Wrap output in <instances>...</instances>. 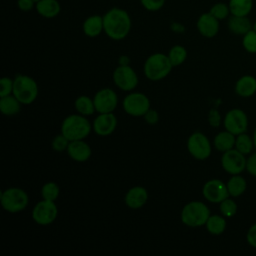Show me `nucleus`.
I'll return each mask as SVG.
<instances>
[{
	"label": "nucleus",
	"instance_id": "obj_1",
	"mask_svg": "<svg viewBox=\"0 0 256 256\" xmlns=\"http://www.w3.org/2000/svg\"><path fill=\"white\" fill-rule=\"evenodd\" d=\"M104 32L113 40L125 38L131 28L128 13L120 8H112L103 16Z\"/></svg>",
	"mask_w": 256,
	"mask_h": 256
},
{
	"label": "nucleus",
	"instance_id": "obj_2",
	"mask_svg": "<svg viewBox=\"0 0 256 256\" xmlns=\"http://www.w3.org/2000/svg\"><path fill=\"white\" fill-rule=\"evenodd\" d=\"M91 131L89 121L81 114H72L64 119L61 125V133L69 140H83Z\"/></svg>",
	"mask_w": 256,
	"mask_h": 256
},
{
	"label": "nucleus",
	"instance_id": "obj_3",
	"mask_svg": "<svg viewBox=\"0 0 256 256\" xmlns=\"http://www.w3.org/2000/svg\"><path fill=\"white\" fill-rule=\"evenodd\" d=\"M209 216V208L200 201H192L186 204L180 215L182 223L189 227H201L205 225Z\"/></svg>",
	"mask_w": 256,
	"mask_h": 256
},
{
	"label": "nucleus",
	"instance_id": "obj_4",
	"mask_svg": "<svg viewBox=\"0 0 256 256\" xmlns=\"http://www.w3.org/2000/svg\"><path fill=\"white\" fill-rule=\"evenodd\" d=\"M171 64L168 55L163 53H155L150 55L144 64L145 76L152 80L158 81L165 78L171 71Z\"/></svg>",
	"mask_w": 256,
	"mask_h": 256
},
{
	"label": "nucleus",
	"instance_id": "obj_5",
	"mask_svg": "<svg viewBox=\"0 0 256 256\" xmlns=\"http://www.w3.org/2000/svg\"><path fill=\"white\" fill-rule=\"evenodd\" d=\"M12 94L21 104H31L38 96V85L30 76L17 75L13 80Z\"/></svg>",
	"mask_w": 256,
	"mask_h": 256
},
{
	"label": "nucleus",
	"instance_id": "obj_6",
	"mask_svg": "<svg viewBox=\"0 0 256 256\" xmlns=\"http://www.w3.org/2000/svg\"><path fill=\"white\" fill-rule=\"evenodd\" d=\"M0 201L5 211L10 213H17L27 207L29 198L23 189L12 187L1 193Z\"/></svg>",
	"mask_w": 256,
	"mask_h": 256
},
{
	"label": "nucleus",
	"instance_id": "obj_7",
	"mask_svg": "<svg viewBox=\"0 0 256 256\" xmlns=\"http://www.w3.org/2000/svg\"><path fill=\"white\" fill-rule=\"evenodd\" d=\"M189 153L197 160H205L211 155V143L206 135L201 132L192 133L187 140Z\"/></svg>",
	"mask_w": 256,
	"mask_h": 256
},
{
	"label": "nucleus",
	"instance_id": "obj_8",
	"mask_svg": "<svg viewBox=\"0 0 256 256\" xmlns=\"http://www.w3.org/2000/svg\"><path fill=\"white\" fill-rule=\"evenodd\" d=\"M124 111L134 117L144 116L150 109V101L148 97L140 92L128 94L123 100Z\"/></svg>",
	"mask_w": 256,
	"mask_h": 256
},
{
	"label": "nucleus",
	"instance_id": "obj_9",
	"mask_svg": "<svg viewBox=\"0 0 256 256\" xmlns=\"http://www.w3.org/2000/svg\"><path fill=\"white\" fill-rule=\"evenodd\" d=\"M246 155L239 152L237 149L232 148L223 152L221 157V166L225 172L230 175L241 174L246 170Z\"/></svg>",
	"mask_w": 256,
	"mask_h": 256
},
{
	"label": "nucleus",
	"instance_id": "obj_10",
	"mask_svg": "<svg viewBox=\"0 0 256 256\" xmlns=\"http://www.w3.org/2000/svg\"><path fill=\"white\" fill-rule=\"evenodd\" d=\"M223 125L225 130L231 132L235 136L245 133L248 129V117L246 113L239 108L229 110L224 117Z\"/></svg>",
	"mask_w": 256,
	"mask_h": 256
},
{
	"label": "nucleus",
	"instance_id": "obj_11",
	"mask_svg": "<svg viewBox=\"0 0 256 256\" xmlns=\"http://www.w3.org/2000/svg\"><path fill=\"white\" fill-rule=\"evenodd\" d=\"M58 209L54 201L42 200L38 202L32 211L33 220L42 226L51 224L57 217Z\"/></svg>",
	"mask_w": 256,
	"mask_h": 256
},
{
	"label": "nucleus",
	"instance_id": "obj_12",
	"mask_svg": "<svg viewBox=\"0 0 256 256\" xmlns=\"http://www.w3.org/2000/svg\"><path fill=\"white\" fill-rule=\"evenodd\" d=\"M202 194L206 200L215 204H220L230 196L226 183L219 179H211L207 181L202 188Z\"/></svg>",
	"mask_w": 256,
	"mask_h": 256
},
{
	"label": "nucleus",
	"instance_id": "obj_13",
	"mask_svg": "<svg viewBox=\"0 0 256 256\" xmlns=\"http://www.w3.org/2000/svg\"><path fill=\"white\" fill-rule=\"evenodd\" d=\"M113 80L117 87L123 91H131L138 84L135 71L128 65H120L113 72Z\"/></svg>",
	"mask_w": 256,
	"mask_h": 256
},
{
	"label": "nucleus",
	"instance_id": "obj_14",
	"mask_svg": "<svg viewBox=\"0 0 256 256\" xmlns=\"http://www.w3.org/2000/svg\"><path fill=\"white\" fill-rule=\"evenodd\" d=\"M93 101L98 113H111L118 104V97L112 89L103 88L95 94Z\"/></svg>",
	"mask_w": 256,
	"mask_h": 256
},
{
	"label": "nucleus",
	"instance_id": "obj_15",
	"mask_svg": "<svg viewBox=\"0 0 256 256\" xmlns=\"http://www.w3.org/2000/svg\"><path fill=\"white\" fill-rule=\"evenodd\" d=\"M117 126V118L111 113H99L94 119L93 130L99 136L110 135Z\"/></svg>",
	"mask_w": 256,
	"mask_h": 256
},
{
	"label": "nucleus",
	"instance_id": "obj_16",
	"mask_svg": "<svg viewBox=\"0 0 256 256\" xmlns=\"http://www.w3.org/2000/svg\"><path fill=\"white\" fill-rule=\"evenodd\" d=\"M197 29L204 37L212 38L219 31V20L211 13H204L197 21Z\"/></svg>",
	"mask_w": 256,
	"mask_h": 256
},
{
	"label": "nucleus",
	"instance_id": "obj_17",
	"mask_svg": "<svg viewBox=\"0 0 256 256\" xmlns=\"http://www.w3.org/2000/svg\"><path fill=\"white\" fill-rule=\"evenodd\" d=\"M67 153L73 160L77 162H85L91 156V148L83 140H74L69 142Z\"/></svg>",
	"mask_w": 256,
	"mask_h": 256
},
{
	"label": "nucleus",
	"instance_id": "obj_18",
	"mask_svg": "<svg viewBox=\"0 0 256 256\" xmlns=\"http://www.w3.org/2000/svg\"><path fill=\"white\" fill-rule=\"evenodd\" d=\"M125 204L131 209H139L148 200V193L144 187L136 186L128 190L125 195Z\"/></svg>",
	"mask_w": 256,
	"mask_h": 256
},
{
	"label": "nucleus",
	"instance_id": "obj_19",
	"mask_svg": "<svg viewBox=\"0 0 256 256\" xmlns=\"http://www.w3.org/2000/svg\"><path fill=\"white\" fill-rule=\"evenodd\" d=\"M235 92L238 96L249 98L256 93V78L252 75L240 77L235 84Z\"/></svg>",
	"mask_w": 256,
	"mask_h": 256
},
{
	"label": "nucleus",
	"instance_id": "obj_20",
	"mask_svg": "<svg viewBox=\"0 0 256 256\" xmlns=\"http://www.w3.org/2000/svg\"><path fill=\"white\" fill-rule=\"evenodd\" d=\"M228 29L236 35H245L252 29V24L247 16L232 15L228 20Z\"/></svg>",
	"mask_w": 256,
	"mask_h": 256
},
{
	"label": "nucleus",
	"instance_id": "obj_21",
	"mask_svg": "<svg viewBox=\"0 0 256 256\" xmlns=\"http://www.w3.org/2000/svg\"><path fill=\"white\" fill-rule=\"evenodd\" d=\"M235 140H236V136L234 134H232L231 132L225 130V131L219 132L215 136V138L213 140V144H214V147L218 151L223 153L225 151H228V150L234 148Z\"/></svg>",
	"mask_w": 256,
	"mask_h": 256
},
{
	"label": "nucleus",
	"instance_id": "obj_22",
	"mask_svg": "<svg viewBox=\"0 0 256 256\" xmlns=\"http://www.w3.org/2000/svg\"><path fill=\"white\" fill-rule=\"evenodd\" d=\"M60 4L57 0H40L36 2L37 12L45 18H53L60 12Z\"/></svg>",
	"mask_w": 256,
	"mask_h": 256
},
{
	"label": "nucleus",
	"instance_id": "obj_23",
	"mask_svg": "<svg viewBox=\"0 0 256 256\" xmlns=\"http://www.w3.org/2000/svg\"><path fill=\"white\" fill-rule=\"evenodd\" d=\"M102 30H104L103 17L99 15L90 16L83 23V31L85 35L89 37L98 36L102 32Z\"/></svg>",
	"mask_w": 256,
	"mask_h": 256
},
{
	"label": "nucleus",
	"instance_id": "obj_24",
	"mask_svg": "<svg viewBox=\"0 0 256 256\" xmlns=\"http://www.w3.org/2000/svg\"><path fill=\"white\" fill-rule=\"evenodd\" d=\"M21 102L14 95H7L0 98V110L3 115L13 116L20 112Z\"/></svg>",
	"mask_w": 256,
	"mask_h": 256
},
{
	"label": "nucleus",
	"instance_id": "obj_25",
	"mask_svg": "<svg viewBox=\"0 0 256 256\" xmlns=\"http://www.w3.org/2000/svg\"><path fill=\"white\" fill-rule=\"evenodd\" d=\"M229 195L231 197H239L241 196L247 188L246 179L240 174L232 175L226 183Z\"/></svg>",
	"mask_w": 256,
	"mask_h": 256
},
{
	"label": "nucleus",
	"instance_id": "obj_26",
	"mask_svg": "<svg viewBox=\"0 0 256 256\" xmlns=\"http://www.w3.org/2000/svg\"><path fill=\"white\" fill-rule=\"evenodd\" d=\"M230 13L235 16H247L253 7L252 0H230L229 1Z\"/></svg>",
	"mask_w": 256,
	"mask_h": 256
},
{
	"label": "nucleus",
	"instance_id": "obj_27",
	"mask_svg": "<svg viewBox=\"0 0 256 256\" xmlns=\"http://www.w3.org/2000/svg\"><path fill=\"white\" fill-rule=\"evenodd\" d=\"M207 231L212 235H220L226 229V220L224 216L220 215H210L206 224Z\"/></svg>",
	"mask_w": 256,
	"mask_h": 256
},
{
	"label": "nucleus",
	"instance_id": "obj_28",
	"mask_svg": "<svg viewBox=\"0 0 256 256\" xmlns=\"http://www.w3.org/2000/svg\"><path fill=\"white\" fill-rule=\"evenodd\" d=\"M234 148L244 155L251 154L252 150L255 148L253 138L250 135H248L246 132L237 135Z\"/></svg>",
	"mask_w": 256,
	"mask_h": 256
},
{
	"label": "nucleus",
	"instance_id": "obj_29",
	"mask_svg": "<svg viewBox=\"0 0 256 256\" xmlns=\"http://www.w3.org/2000/svg\"><path fill=\"white\" fill-rule=\"evenodd\" d=\"M75 109L79 114L84 116L92 115L96 111L94 101L85 95L80 96L75 100Z\"/></svg>",
	"mask_w": 256,
	"mask_h": 256
},
{
	"label": "nucleus",
	"instance_id": "obj_30",
	"mask_svg": "<svg viewBox=\"0 0 256 256\" xmlns=\"http://www.w3.org/2000/svg\"><path fill=\"white\" fill-rule=\"evenodd\" d=\"M169 60L171 62V64L174 66H179L181 65L187 57V51L183 46L180 45H175L173 46L168 54Z\"/></svg>",
	"mask_w": 256,
	"mask_h": 256
},
{
	"label": "nucleus",
	"instance_id": "obj_31",
	"mask_svg": "<svg viewBox=\"0 0 256 256\" xmlns=\"http://www.w3.org/2000/svg\"><path fill=\"white\" fill-rule=\"evenodd\" d=\"M41 195L44 200L55 201L59 196V187L55 182H47L41 189Z\"/></svg>",
	"mask_w": 256,
	"mask_h": 256
},
{
	"label": "nucleus",
	"instance_id": "obj_32",
	"mask_svg": "<svg viewBox=\"0 0 256 256\" xmlns=\"http://www.w3.org/2000/svg\"><path fill=\"white\" fill-rule=\"evenodd\" d=\"M219 209H220L221 215L227 218H231L237 212V203L232 198L228 197L220 203Z\"/></svg>",
	"mask_w": 256,
	"mask_h": 256
},
{
	"label": "nucleus",
	"instance_id": "obj_33",
	"mask_svg": "<svg viewBox=\"0 0 256 256\" xmlns=\"http://www.w3.org/2000/svg\"><path fill=\"white\" fill-rule=\"evenodd\" d=\"M242 45L244 49L249 53H256V31L251 29L245 35H243Z\"/></svg>",
	"mask_w": 256,
	"mask_h": 256
},
{
	"label": "nucleus",
	"instance_id": "obj_34",
	"mask_svg": "<svg viewBox=\"0 0 256 256\" xmlns=\"http://www.w3.org/2000/svg\"><path fill=\"white\" fill-rule=\"evenodd\" d=\"M209 13H211L216 19L223 20L229 15L230 9H229V6L226 5L225 3H217L214 6H212Z\"/></svg>",
	"mask_w": 256,
	"mask_h": 256
},
{
	"label": "nucleus",
	"instance_id": "obj_35",
	"mask_svg": "<svg viewBox=\"0 0 256 256\" xmlns=\"http://www.w3.org/2000/svg\"><path fill=\"white\" fill-rule=\"evenodd\" d=\"M69 140L61 133L59 135H57L53 141H52V148L55 150V151H58V152H62L64 150H67V147L69 145Z\"/></svg>",
	"mask_w": 256,
	"mask_h": 256
},
{
	"label": "nucleus",
	"instance_id": "obj_36",
	"mask_svg": "<svg viewBox=\"0 0 256 256\" xmlns=\"http://www.w3.org/2000/svg\"><path fill=\"white\" fill-rule=\"evenodd\" d=\"M13 91V80L9 77H3L0 79V97L10 95Z\"/></svg>",
	"mask_w": 256,
	"mask_h": 256
},
{
	"label": "nucleus",
	"instance_id": "obj_37",
	"mask_svg": "<svg viewBox=\"0 0 256 256\" xmlns=\"http://www.w3.org/2000/svg\"><path fill=\"white\" fill-rule=\"evenodd\" d=\"M141 4L149 11H157L163 7L165 0H140Z\"/></svg>",
	"mask_w": 256,
	"mask_h": 256
},
{
	"label": "nucleus",
	"instance_id": "obj_38",
	"mask_svg": "<svg viewBox=\"0 0 256 256\" xmlns=\"http://www.w3.org/2000/svg\"><path fill=\"white\" fill-rule=\"evenodd\" d=\"M246 171L256 177V152L249 154V157L246 160Z\"/></svg>",
	"mask_w": 256,
	"mask_h": 256
},
{
	"label": "nucleus",
	"instance_id": "obj_39",
	"mask_svg": "<svg viewBox=\"0 0 256 256\" xmlns=\"http://www.w3.org/2000/svg\"><path fill=\"white\" fill-rule=\"evenodd\" d=\"M221 115L217 109H211L208 114V122L212 127H218L221 124Z\"/></svg>",
	"mask_w": 256,
	"mask_h": 256
},
{
	"label": "nucleus",
	"instance_id": "obj_40",
	"mask_svg": "<svg viewBox=\"0 0 256 256\" xmlns=\"http://www.w3.org/2000/svg\"><path fill=\"white\" fill-rule=\"evenodd\" d=\"M247 243L256 249V223L252 224L246 233Z\"/></svg>",
	"mask_w": 256,
	"mask_h": 256
},
{
	"label": "nucleus",
	"instance_id": "obj_41",
	"mask_svg": "<svg viewBox=\"0 0 256 256\" xmlns=\"http://www.w3.org/2000/svg\"><path fill=\"white\" fill-rule=\"evenodd\" d=\"M144 119L147 123L149 124H155L158 122V119H159V115L157 113L156 110L154 109H149L145 115H144Z\"/></svg>",
	"mask_w": 256,
	"mask_h": 256
},
{
	"label": "nucleus",
	"instance_id": "obj_42",
	"mask_svg": "<svg viewBox=\"0 0 256 256\" xmlns=\"http://www.w3.org/2000/svg\"><path fill=\"white\" fill-rule=\"evenodd\" d=\"M34 0H18V7L22 11H29L33 8Z\"/></svg>",
	"mask_w": 256,
	"mask_h": 256
},
{
	"label": "nucleus",
	"instance_id": "obj_43",
	"mask_svg": "<svg viewBox=\"0 0 256 256\" xmlns=\"http://www.w3.org/2000/svg\"><path fill=\"white\" fill-rule=\"evenodd\" d=\"M252 138H253V142H254V147H255V149H256V127H255V129H254V131H253Z\"/></svg>",
	"mask_w": 256,
	"mask_h": 256
},
{
	"label": "nucleus",
	"instance_id": "obj_44",
	"mask_svg": "<svg viewBox=\"0 0 256 256\" xmlns=\"http://www.w3.org/2000/svg\"><path fill=\"white\" fill-rule=\"evenodd\" d=\"M253 29L256 31V21L254 22V24H253Z\"/></svg>",
	"mask_w": 256,
	"mask_h": 256
},
{
	"label": "nucleus",
	"instance_id": "obj_45",
	"mask_svg": "<svg viewBox=\"0 0 256 256\" xmlns=\"http://www.w3.org/2000/svg\"><path fill=\"white\" fill-rule=\"evenodd\" d=\"M34 1H35V2H38V1H40V0H34Z\"/></svg>",
	"mask_w": 256,
	"mask_h": 256
}]
</instances>
